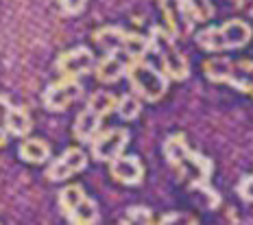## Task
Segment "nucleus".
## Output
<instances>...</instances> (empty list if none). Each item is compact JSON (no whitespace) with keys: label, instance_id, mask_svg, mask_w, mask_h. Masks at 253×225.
<instances>
[{"label":"nucleus","instance_id":"14","mask_svg":"<svg viewBox=\"0 0 253 225\" xmlns=\"http://www.w3.org/2000/svg\"><path fill=\"white\" fill-rule=\"evenodd\" d=\"M33 129V120H31L29 109L22 105H11L4 116V132L15 138H26Z\"/></svg>","mask_w":253,"mask_h":225},{"label":"nucleus","instance_id":"11","mask_svg":"<svg viewBox=\"0 0 253 225\" xmlns=\"http://www.w3.org/2000/svg\"><path fill=\"white\" fill-rule=\"evenodd\" d=\"M162 13H164L166 20V31L172 35V38H181L186 35L190 29H192V22H190L186 7H183V0H157Z\"/></svg>","mask_w":253,"mask_h":225},{"label":"nucleus","instance_id":"13","mask_svg":"<svg viewBox=\"0 0 253 225\" xmlns=\"http://www.w3.org/2000/svg\"><path fill=\"white\" fill-rule=\"evenodd\" d=\"M101 120L103 116L96 114L94 109H89L87 105L79 112V116L75 120V127H72V134L79 142H92L94 135L101 132Z\"/></svg>","mask_w":253,"mask_h":225},{"label":"nucleus","instance_id":"26","mask_svg":"<svg viewBox=\"0 0 253 225\" xmlns=\"http://www.w3.org/2000/svg\"><path fill=\"white\" fill-rule=\"evenodd\" d=\"M9 107H11V103H9V98L0 94V127H4V116H7Z\"/></svg>","mask_w":253,"mask_h":225},{"label":"nucleus","instance_id":"24","mask_svg":"<svg viewBox=\"0 0 253 225\" xmlns=\"http://www.w3.org/2000/svg\"><path fill=\"white\" fill-rule=\"evenodd\" d=\"M87 0H59V7L66 15H79L85 9Z\"/></svg>","mask_w":253,"mask_h":225},{"label":"nucleus","instance_id":"5","mask_svg":"<svg viewBox=\"0 0 253 225\" xmlns=\"http://www.w3.org/2000/svg\"><path fill=\"white\" fill-rule=\"evenodd\" d=\"M151 50L160 57L162 68H164V75L168 79L183 81L190 77V64L186 59V55L175 46V38L164 29V27H153L151 35Z\"/></svg>","mask_w":253,"mask_h":225},{"label":"nucleus","instance_id":"8","mask_svg":"<svg viewBox=\"0 0 253 225\" xmlns=\"http://www.w3.org/2000/svg\"><path fill=\"white\" fill-rule=\"evenodd\" d=\"M87 166V153L79 146H70L66 149L59 158H55L50 162V166L46 169V177L50 181H66L72 175L81 173Z\"/></svg>","mask_w":253,"mask_h":225},{"label":"nucleus","instance_id":"18","mask_svg":"<svg viewBox=\"0 0 253 225\" xmlns=\"http://www.w3.org/2000/svg\"><path fill=\"white\" fill-rule=\"evenodd\" d=\"M116 101H118V96H116L114 92L96 90V92H92V96L87 98V107L94 109V112L101 114V116L105 118L107 114H112L116 109Z\"/></svg>","mask_w":253,"mask_h":225},{"label":"nucleus","instance_id":"6","mask_svg":"<svg viewBox=\"0 0 253 225\" xmlns=\"http://www.w3.org/2000/svg\"><path fill=\"white\" fill-rule=\"evenodd\" d=\"M89 144H92L94 160L112 162L125 153L126 144H129V132H126V129H120V127L105 129V132H98L94 135V140Z\"/></svg>","mask_w":253,"mask_h":225},{"label":"nucleus","instance_id":"27","mask_svg":"<svg viewBox=\"0 0 253 225\" xmlns=\"http://www.w3.org/2000/svg\"><path fill=\"white\" fill-rule=\"evenodd\" d=\"M234 4H236L238 9H247V11L253 15V0H236Z\"/></svg>","mask_w":253,"mask_h":225},{"label":"nucleus","instance_id":"1","mask_svg":"<svg viewBox=\"0 0 253 225\" xmlns=\"http://www.w3.org/2000/svg\"><path fill=\"white\" fill-rule=\"evenodd\" d=\"M164 155H166L168 164L172 166V171L179 175V180L186 181L190 188H199L208 197H212V208L218 206L220 197L210 186V180H212V173H214L212 160L205 158L199 151L190 149L183 134L168 135L164 142Z\"/></svg>","mask_w":253,"mask_h":225},{"label":"nucleus","instance_id":"12","mask_svg":"<svg viewBox=\"0 0 253 225\" xmlns=\"http://www.w3.org/2000/svg\"><path fill=\"white\" fill-rule=\"evenodd\" d=\"M126 57L120 53H107L101 61H96L94 66V75L101 83H116L126 75Z\"/></svg>","mask_w":253,"mask_h":225},{"label":"nucleus","instance_id":"21","mask_svg":"<svg viewBox=\"0 0 253 225\" xmlns=\"http://www.w3.org/2000/svg\"><path fill=\"white\" fill-rule=\"evenodd\" d=\"M83 197H85V190H83L79 184H70V186L61 188V190H59V208H61V212L63 214H70Z\"/></svg>","mask_w":253,"mask_h":225},{"label":"nucleus","instance_id":"25","mask_svg":"<svg viewBox=\"0 0 253 225\" xmlns=\"http://www.w3.org/2000/svg\"><path fill=\"white\" fill-rule=\"evenodd\" d=\"M238 195L245 199V201H251L253 203V175H247V177H242V180H240Z\"/></svg>","mask_w":253,"mask_h":225},{"label":"nucleus","instance_id":"28","mask_svg":"<svg viewBox=\"0 0 253 225\" xmlns=\"http://www.w3.org/2000/svg\"><path fill=\"white\" fill-rule=\"evenodd\" d=\"M7 140H9V134L4 132V127H0V146L7 144Z\"/></svg>","mask_w":253,"mask_h":225},{"label":"nucleus","instance_id":"29","mask_svg":"<svg viewBox=\"0 0 253 225\" xmlns=\"http://www.w3.org/2000/svg\"><path fill=\"white\" fill-rule=\"evenodd\" d=\"M234 2H236V0H234Z\"/></svg>","mask_w":253,"mask_h":225},{"label":"nucleus","instance_id":"2","mask_svg":"<svg viewBox=\"0 0 253 225\" xmlns=\"http://www.w3.org/2000/svg\"><path fill=\"white\" fill-rule=\"evenodd\" d=\"M253 38L251 27L245 20H227V22L218 24V27L203 29L194 35V42L201 46L203 50L210 53H223V50H238L247 46Z\"/></svg>","mask_w":253,"mask_h":225},{"label":"nucleus","instance_id":"3","mask_svg":"<svg viewBox=\"0 0 253 225\" xmlns=\"http://www.w3.org/2000/svg\"><path fill=\"white\" fill-rule=\"evenodd\" d=\"M203 72L212 83H227L236 90L253 96V61L251 59H229V57H212L203 64Z\"/></svg>","mask_w":253,"mask_h":225},{"label":"nucleus","instance_id":"9","mask_svg":"<svg viewBox=\"0 0 253 225\" xmlns=\"http://www.w3.org/2000/svg\"><path fill=\"white\" fill-rule=\"evenodd\" d=\"M94 66H96V59L87 46H77V48H70L57 57V72L61 77L79 79V77L87 75L89 70H94Z\"/></svg>","mask_w":253,"mask_h":225},{"label":"nucleus","instance_id":"17","mask_svg":"<svg viewBox=\"0 0 253 225\" xmlns=\"http://www.w3.org/2000/svg\"><path fill=\"white\" fill-rule=\"evenodd\" d=\"M66 219L70 225H96L98 223V206L94 203V199H89L85 195L75 206V210L70 214H66Z\"/></svg>","mask_w":253,"mask_h":225},{"label":"nucleus","instance_id":"22","mask_svg":"<svg viewBox=\"0 0 253 225\" xmlns=\"http://www.w3.org/2000/svg\"><path fill=\"white\" fill-rule=\"evenodd\" d=\"M118 225H153V214L149 208H144V206L129 208Z\"/></svg>","mask_w":253,"mask_h":225},{"label":"nucleus","instance_id":"23","mask_svg":"<svg viewBox=\"0 0 253 225\" xmlns=\"http://www.w3.org/2000/svg\"><path fill=\"white\" fill-rule=\"evenodd\" d=\"M153 225H199V221L188 212H168L160 221H153Z\"/></svg>","mask_w":253,"mask_h":225},{"label":"nucleus","instance_id":"15","mask_svg":"<svg viewBox=\"0 0 253 225\" xmlns=\"http://www.w3.org/2000/svg\"><path fill=\"white\" fill-rule=\"evenodd\" d=\"M129 31L120 29V27H101L94 33V42L105 50V53H120L123 55L125 48V40Z\"/></svg>","mask_w":253,"mask_h":225},{"label":"nucleus","instance_id":"7","mask_svg":"<svg viewBox=\"0 0 253 225\" xmlns=\"http://www.w3.org/2000/svg\"><path fill=\"white\" fill-rule=\"evenodd\" d=\"M83 88L79 79H72V77H63V79L50 83L48 88L42 94V101H44V107L48 112H63L81 96Z\"/></svg>","mask_w":253,"mask_h":225},{"label":"nucleus","instance_id":"10","mask_svg":"<svg viewBox=\"0 0 253 225\" xmlns=\"http://www.w3.org/2000/svg\"><path fill=\"white\" fill-rule=\"evenodd\" d=\"M109 173L118 184L125 186H138L144 180V164L138 155H120L109 162Z\"/></svg>","mask_w":253,"mask_h":225},{"label":"nucleus","instance_id":"16","mask_svg":"<svg viewBox=\"0 0 253 225\" xmlns=\"http://www.w3.org/2000/svg\"><path fill=\"white\" fill-rule=\"evenodd\" d=\"M18 155L20 160L29 162V164H44L50 158V146L42 138H26L18 146Z\"/></svg>","mask_w":253,"mask_h":225},{"label":"nucleus","instance_id":"19","mask_svg":"<svg viewBox=\"0 0 253 225\" xmlns=\"http://www.w3.org/2000/svg\"><path fill=\"white\" fill-rule=\"evenodd\" d=\"M114 112H118V116L123 120H135L142 112V101L135 94H120Z\"/></svg>","mask_w":253,"mask_h":225},{"label":"nucleus","instance_id":"20","mask_svg":"<svg viewBox=\"0 0 253 225\" xmlns=\"http://www.w3.org/2000/svg\"><path fill=\"white\" fill-rule=\"evenodd\" d=\"M190 22H208L214 15L212 0H183Z\"/></svg>","mask_w":253,"mask_h":225},{"label":"nucleus","instance_id":"4","mask_svg":"<svg viewBox=\"0 0 253 225\" xmlns=\"http://www.w3.org/2000/svg\"><path fill=\"white\" fill-rule=\"evenodd\" d=\"M126 79L131 83V90L140 101L155 103L166 96L168 92V77L164 70H157L153 64L144 59H135L126 66Z\"/></svg>","mask_w":253,"mask_h":225}]
</instances>
